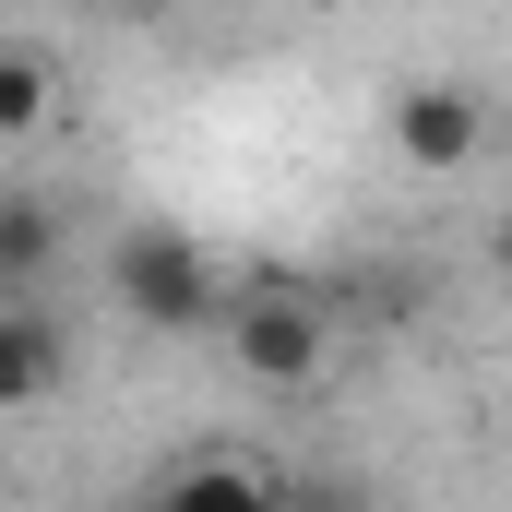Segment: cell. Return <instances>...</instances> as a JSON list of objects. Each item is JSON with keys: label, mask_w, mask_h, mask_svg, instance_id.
<instances>
[{"label": "cell", "mask_w": 512, "mask_h": 512, "mask_svg": "<svg viewBox=\"0 0 512 512\" xmlns=\"http://www.w3.org/2000/svg\"><path fill=\"white\" fill-rule=\"evenodd\" d=\"M96 286H108V310H120L131 334H203V322L227 310L215 251H203L191 227H167V215L120 227V239H108V262H96Z\"/></svg>", "instance_id": "cell-1"}, {"label": "cell", "mask_w": 512, "mask_h": 512, "mask_svg": "<svg viewBox=\"0 0 512 512\" xmlns=\"http://www.w3.org/2000/svg\"><path fill=\"white\" fill-rule=\"evenodd\" d=\"M215 322H227L239 382H262V393H310L334 370V310H322L310 286H239Z\"/></svg>", "instance_id": "cell-2"}, {"label": "cell", "mask_w": 512, "mask_h": 512, "mask_svg": "<svg viewBox=\"0 0 512 512\" xmlns=\"http://www.w3.org/2000/svg\"><path fill=\"white\" fill-rule=\"evenodd\" d=\"M382 131H393V167L405 179H465L489 155V96L453 84V72H417V84H393Z\"/></svg>", "instance_id": "cell-3"}, {"label": "cell", "mask_w": 512, "mask_h": 512, "mask_svg": "<svg viewBox=\"0 0 512 512\" xmlns=\"http://www.w3.org/2000/svg\"><path fill=\"white\" fill-rule=\"evenodd\" d=\"M72 370V334L36 310V298H0V417H24V405H48Z\"/></svg>", "instance_id": "cell-4"}, {"label": "cell", "mask_w": 512, "mask_h": 512, "mask_svg": "<svg viewBox=\"0 0 512 512\" xmlns=\"http://www.w3.org/2000/svg\"><path fill=\"white\" fill-rule=\"evenodd\" d=\"M60 262V203L48 191H0V298H36Z\"/></svg>", "instance_id": "cell-5"}, {"label": "cell", "mask_w": 512, "mask_h": 512, "mask_svg": "<svg viewBox=\"0 0 512 512\" xmlns=\"http://www.w3.org/2000/svg\"><path fill=\"white\" fill-rule=\"evenodd\" d=\"M48 120H60V60L24 48V36H0V143H36Z\"/></svg>", "instance_id": "cell-6"}, {"label": "cell", "mask_w": 512, "mask_h": 512, "mask_svg": "<svg viewBox=\"0 0 512 512\" xmlns=\"http://www.w3.org/2000/svg\"><path fill=\"white\" fill-rule=\"evenodd\" d=\"M155 512H286V501L262 489L251 465H179V477L155 489Z\"/></svg>", "instance_id": "cell-7"}, {"label": "cell", "mask_w": 512, "mask_h": 512, "mask_svg": "<svg viewBox=\"0 0 512 512\" xmlns=\"http://www.w3.org/2000/svg\"><path fill=\"white\" fill-rule=\"evenodd\" d=\"M489 286H512V215L489 227Z\"/></svg>", "instance_id": "cell-8"}, {"label": "cell", "mask_w": 512, "mask_h": 512, "mask_svg": "<svg viewBox=\"0 0 512 512\" xmlns=\"http://www.w3.org/2000/svg\"><path fill=\"white\" fill-rule=\"evenodd\" d=\"M108 12H120V24H155V12H179V0H108Z\"/></svg>", "instance_id": "cell-9"}, {"label": "cell", "mask_w": 512, "mask_h": 512, "mask_svg": "<svg viewBox=\"0 0 512 512\" xmlns=\"http://www.w3.org/2000/svg\"><path fill=\"white\" fill-rule=\"evenodd\" d=\"M131 512H155V501H131Z\"/></svg>", "instance_id": "cell-10"}]
</instances>
